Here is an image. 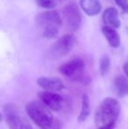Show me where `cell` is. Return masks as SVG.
Returning a JSON list of instances; mask_svg holds the SVG:
<instances>
[{
    "label": "cell",
    "mask_w": 128,
    "mask_h": 129,
    "mask_svg": "<svg viewBox=\"0 0 128 129\" xmlns=\"http://www.w3.org/2000/svg\"><path fill=\"white\" fill-rule=\"evenodd\" d=\"M26 112L32 122L40 129H50L53 126V114L41 101L28 102L26 105Z\"/></svg>",
    "instance_id": "cell-1"
},
{
    "label": "cell",
    "mask_w": 128,
    "mask_h": 129,
    "mask_svg": "<svg viewBox=\"0 0 128 129\" xmlns=\"http://www.w3.org/2000/svg\"><path fill=\"white\" fill-rule=\"evenodd\" d=\"M37 25L43 37L53 39L58 35L62 25V19L56 11L49 10L38 15Z\"/></svg>",
    "instance_id": "cell-2"
},
{
    "label": "cell",
    "mask_w": 128,
    "mask_h": 129,
    "mask_svg": "<svg viewBox=\"0 0 128 129\" xmlns=\"http://www.w3.org/2000/svg\"><path fill=\"white\" fill-rule=\"evenodd\" d=\"M119 102L114 98L104 99L97 109L95 114V122L97 126L115 123L119 115Z\"/></svg>",
    "instance_id": "cell-3"
},
{
    "label": "cell",
    "mask_w": 128,
    "mask_h": 129,
    "mask_svg": "<svg viewBox=\"0 0 128 129\" xmlns=\"http://www.w3.org/2000/svg\"><path fill=\"white\" fill-rule=\"evenodd\" d=\"M60 72L74 81L85 82V62L82 58L75 57L69 60L59 68Z\"/></svg>",
    "instance_id": "cell-4"
},
{
    "label": "cell",
    "mask_w": 128,
    "mask_h": 129,
    "mask_svg": "<svg viewBox=\"0 0 128 129\" xmlns=\"http://www.w3.org/2000/svg\"><path fill=\"white\" fill-rule=\"evenodd\" d=\"M5 114L10 129H32L29 120L14 105H5Z\"/></svg>",
    "instance_id": "cell-5"
},
{
    "label": "cell",
    "mask_w": 128,
    "mask_h": 129,
    "mask_svg": "<svg viewBox=\"0 0 128 129\" xmlns=\"http://www.w3.org/2000/svg\"><path fill=\"white\" fill-rule=\"evenodd\" d=\"M63 16L68 26L75 31L80 27L82 23V14L75 3H69L64 7Z\"/></svg>",
    "instance_id": "cell-6"
},
{
    "label": "cell",
    "mask_w": 128,
    "mask_h": 129,
    "mask_svg": "<svg viewBox=\"0 0 128 129\" xmlns=\"http://www.w3.org/2000/svg\"><path fill=\"white\" fill-rule=\"evenodd\" d=\"M76 40L72 34H66L58 39L54 44L52 52L56 57H62L68 54L75 46Z\"/></svg>",
    "instance_id": "cell-7"
},
{
    "label": "cell",
    "mask_w": 128,
    "mask_h": 129,
    "mask_svg": "<svg viewBox=\"0 0 128 129\" xmlns=\"http://www.w3.org/2000/svg\"><path fill=\"white\" fill-rule=\"evenodd\" d=\"M39 98L40 101L48 107V109L55 112H59L62 110L63 105V99L62 96L49 90H43L39 93Z\"/></svg>",
    "instance_id": "cell-8"
},
{
    "label": "cell",
    "mask_w": 128,
    "mask_h": 129,
    "mask_svg": "<svg viewBox=\"0 0 128 129\" xmlns=\"http://www.w3.org/2000/svg\"><path fill=\"white\" fill-rule=\"evenodd\" d=\"M37 83L44 90L49 91H58L64 88L63 82L58 77H39Z\"/></svg>",
    "instance_id": "cell-9"
},
{
    "label": "cell",
    "mask_w": 128,
    "mask_h": 129,
    "mask_svg": "<svg viewBox=\"0 0 128 129\" xmlns=\"http://www.w3.org/2000/svg\"><path fill=\"white\" fill-rule=\"evenodd\" d=\"M103 21L105 26H111L113 28H118L120 26V19L117 9L113 7L106 9L103 14Z\"/></svg>",
    "instance_id": "cell-10"
},
{
    "label": "cell",
    "mask_w": 128,
    "mask_h": 129,
    "mask_svg": "<svg viewBox=\"0 0 128 129\" xmlns=\"http://www.w3.org/2000/svg\"><path fill=\"white\" fill-rule=\"evenodd\" d=\"M80 6L89 16H96L101 11V4L99 0H80Z\"/></svg>",
    "instance_id": "cell-11"
},
{
    "label": "cell",
    "mask_w": 128,
    "mask_h": 129,
    "mask_svg": "<svg viewBox=\"0 0 128 129\" xmlns=\"http://www.w3.org/2000/svg\"><path fill=\"white\" fill-rule=\"evenodd\" d=\"M102 33L107 40L108 43L112 48H118L120 44V37L118 33L115 28L109 26H104L102 27Z\"/></svg>",
    "instance_id": "cell-12"
},
{
    "label": "cell",
    "mask_w": 128,
    "mask_h": 129,
    "mask_svg": "<svg viewBox=\"0 0 128 129\" xmlns=\"http://www.w3.org/2000/svg\"><path fill=\"white\" fill-rule=\"evenodd\" d=\"M115 93L119 98H124L127 94V78L126 76L119 75L114 79Z\"/></svg>",
    "instance_id": "cell-13"
},
{
    "label": "cell",
    "mask_w": 128,
    "mask_h": 129,
    "mask_svg": "<svg viewBox=\"0 0 128 129\" xmlns=\"http://www.w3.org/2000/svg\"><path fill=\"white\" fill-rule=\"evenodd\" d=\"M91 114V104L90 99L86 94H83L82 97V108H81L80 114L78 115L77 120L79 122H83L88 119Z\"/></svg>",
    "instance_id": "cell-14"
},
{
    "label": "cell",
    "mask_w": 128,
    "mask_h": 129,
    "mask_svg": "<svg viewBox=\"0 0 128 129\" xmlns=\"http://www.w3.org/2000/svg\"><path fill=\"white\" fill-rule=\"evenodd\" d=\"M110 67H111V61L108 56L104 55L102 57L100 61V72L103 76L107 74L110 70Z\"/></svg>",
    "instance_id": "cell-15"
},
{
    "label": "cell",
    "mask_w": 128,
    "mask_h": 129,
    "mask_svg": "<svg viewBox=\"0 0 128 129\" xmlns=\"http://www.w3.org/2000/svg\"><path fill=\"white\" fill-rule=\"evenodd\" d=\"M36 1L39 6L46 9L55 8L59 4L58 0H36Z\"/></svg>",
    "instance_id": "cell-16"
},
{
    "label": "cell",
    "mask_w": 128,
    "mask_h": 129,
    "mask_svg": "<svg viewBox=\"0 0 128 129\" xmlns=\"http://www.w3.org/2000/svg\"><path fill=\"white\" fill-rule=\"evenodd\" d=\"M115 2H116V4L118 5V6L120 7V8L122 9V10L124 11L125 12H127V0H115Z\"/></svg>",
    "instance_id": "cell-17"
},
{
    "label": "cell",
    "mask_w": 128,
    "mask_h": 129,
    "mask_svg": "<svg viewBox=\"0 0 128 129\" xmlns=\"http://www.w3.org/2000/svg\"><path fill=\"white\" fill-rule=\"evenodd\" d=\"M114 126H115V123H111V124L98 126V129H114Z\"/></svg>",
    "instance_id": "cell-18"
},
{
    "label": "cell",
    "mask_w": 128,
    "mask_h": 129,
    "mask_svg": "<svg viewBox=\"0 0 128 129\" xmlns=\"http://www.w3.org/2000/svg\"><path fill=\"white\" fill-rule=\"evenodd\" d=\"M124 72H125V75L127 76L128 75V72H127V62H125L124 64Z\"/></svg>",
    "instance_id": "cell-19"
},
{
    "label": "cell",
    "mask_w": 128,
    "mask_h": 129,
    "mask_svg": "<svg viewBox=\"0 0 128 129\" xmlns=\"http://www.w3.org/2000/svg\"><path fill=\"white\" fill-rule=\"evenodd\" d=\"M2 119H3V117H2V114H1V112H0V121L2 120Z\"/></svg>",
    "instance_id": "cell-20"
},
{
    "label": "cell",
    "mask_w": 128,
    "mask_h": 129,
    "mask_svg": "<svg viewBox=\"0 0 128 129\" xmlns=\"http://www.w3.org/2000/svg\"><path fill=\"white\" fill-rule=\"evenodd\" d=\"M58 1H59V3H61V2H62L63 0H58Z\"/></svg>",
    "instance_id": "cell-21"
}]
</instances>
